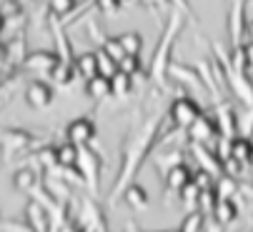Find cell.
<instances>
[{"label": "cell", "mask_w": 253, "mask_h": 232, "mask_svg": "<svg viewBox=\"0 0 253 232\" xmlns=\"http://www.w3.org/2000/svg\"><path fill=\"white\" fill-rule=\"evenodd\" d=\"M25 102L33 107V110H43L53 102V88L43 80H33L28 88H25Z\"/></svg>", "instance_id": "obj_10"}, {"label": "cell", "mask_w": 253, "mask_h": 232, "mask_svg": "<svg viewBox=\"0 0 253 232\" xmlns=\"http://www.w3.org/2000/svg\"><path fill=\"white\" fill-rule=\"evenodd\" d=\"M243 40L246 43H253V20L246 23V33H243Z\"/></svg>", "instance_id": "obj_41"}, {"label": "cell", "mask_w": 253, "mask_h": 232, "mask_svg": "<svg viewBox=\"0 0 253 232\" xmlns=\"http://www.w3.org/2000/svg\"><path fill=\"white\" fill-rule=\"evenodd\" d=\"M123 202L133 210H143L148 207V190L143 187L140 182H130L126 190H123Z\"/></svg>", "instance_id": "obj_17"}, {"label": "cell", "mask_w": 253, "mask_h": 232, "mask_svg": "<svg viewBox=\"0 0 253 232\" xmlns=\"http://www.w3.org/2000/svg\"><path fill=\"white\" fill-rule=\"evenodd\" d=\"M198 198H201V190L193 182H188L183 190L178 192V200L183 202V205H188V207H198Z\"/></svg>", "instance_id": "obj_31"}, {"label": "cell", "mask_w": 253, "mask_h": 232, "mask_svg": "<svg viewBox=\"0 0 253 232\" xmlns=\"http://www.w3.org/2000/svg\"><path fill=\"white\" fill-rule=\"evenodd\" d=\"M191 182H193L198 190H211V187H213V182H215V177H213L211 172H206V170L196 167V170H193V175H191Z\"/></svg>", "instance_id": "obj_32"}, {"label": "cell", "mask_w": 253, "mask_h": 232, "mask_svg": "<svg viewBox=\"0 0 253 232\" xmlns=\"http://www.w3.org/2000/svg\"><path fill=\"white\" fill-rule=\"evenodd\" d=\"M118 70L126 72V75H130V77H135V75L143 72V63H140V58H135V55H126V58L118 63Z\"/></svg>", "instance_id": "obj_30"}, {"label": "cell", "mask_w": 253, "mask_h": 232, "mask_svg": "<svg viewBox=\"0 0 253 232\" xmlns=\"http://www.w3.org/2000/svg\"><path fill=\"white\" fill-rule=\"evenodd\" d=\"M3 232H33V230L28 225H20L15 220H8V222H3Z\"/></svg>", "instance_id": "obj_38"}, {"label": "cell", "mask_w": 253, "mask_h": 232, "mask_svg": "<svg viewBox=\"0 0 253 232\" xmlns=\"http://www.w3.org/2000/svg\"><path fill=\"white\" fill-rule=\"evenodd\" d=\"M55 65H58V55L53 50H35V53H28L23 60V67L33 72H50Z\"/></svg>", "instance_id": "obj_13"}, {"label": "cell", "mask_w": 253, "mask_h": 232, "mask_svg": "<svg viewBox=\"0 0 253 232\" xmlns=\"http://www.w3.org/2000/svg\"><path fill=\"white\" fill-rule=\"evenodd\" d=\"M186 135H188V142H191V145H211L213 137L218 135V130H215L213 118H208V115H201V118L186 130Z\"/></svg>", "instance_id": "obj_9"}, {"label": "cell", "mask_w": 253, "mask_h": 232, "mask_svg": "<svg viewBox=\"0 0 253 232\" xmlns=\"http://www.w3.org/2000/svg\"><path fill=\"white\" fill-rule=\"evenodd\" d=\"M118 3H121V5H123V3H128V0H118Z\"/></svg>", "instance_id": "obj_45"}, {"label": "cell", "mask_w": 253, "mask_h": 232, "mask_svg": "<svg viewBox=\"0 0 253 232\" xmlns=\"http://www.w3.org/2000/svg\"><path fill=\"white\" fill-rule=\"evenodd\" d=\"M73 70H76V77H83V80L88 83L90 77L98 75V58L95 53H83L73 60Z\"/></svg>", "instance_id": "obj_19"}, {"label": "cell", "mask_w": 253, "mask_h": 232, "mask_svg": "<svg viewBox=\"0 0 253 232\" xmlns=\"http://www.w3.org/2000/svg\"><path fill=\"white\" fill-rule=\"evenodd\" d=\"M201 115H203V107L188 95L173 98L168 105V120H170L173 130H188Z\"/></svg>", "instance_id": "obj_3"}, {"label": "cell", "mask_w": 253, "mask_h": 232, "mask_svg": "<svg viewBox=\"0 0 253 232\" xmlns=\"http://www.w3.org/2000/svg\"><path fill=\"white\" fill-rule=\"evenodd\" d=\"M213 192H215L218 200H233L238 195V180L226 175V172H221L218 177H215V182H213Z\"/></svg>", "instance_id": "obj_20"}, {"label": "cell", "mask_w": 253, "mask_h": 232, "mask_svg": "<svg viewBox=\"0 0 253 232\" xmlns=\"http://www.w3.org/2000/svg\"><path fill=\"white\" fill-rule=\"evenodd\" d=\"M170 5H175V10L180 13V15H186V18H191V20H196V15H193V8H191V0H168Z\"/></svg>", "instance_id": "obj_36"}, {"label": "cell", "mask_w": 253, "mask_h": 232, "mask_svg": "<svg viewBox=\"0 0 253 232\" xmlns=\"http://www.w3.org/2000/svg\"><path fill=\"white\" fill-rule=\"evenodd\" d=\"M140 3L143 5H146V8H151V10H161V13H166L168 10V0H140Z\"/></svg>", "instance_id": "obj_39"}, {"label": "cell", "mask_w": 253, "mask_h": 232, "mask_svg": "<svg viewBox=\"0 0 253 232\" xmlns=\"http://www.w3.org/2000/svg\"><path fill=\"white\" fill-rule=\"evenodd\" d=\"M95 58H98V75H103V77H111L116 70H118V65L108 58V55H103L100 50L95 53Z\"/></svg>", "instance_id": "obj_34"}, {"label": "cell", "mask_w": 253, "mask_h": 232, "mask_svg": "<svg viewBox=\"0 0 253 232\" xmlns=\"http://www.w3.org/2000/svg\"><path fill=\"white\" fill-rule=\"evenodd\" d=\"M215 130H218V135L228 137V140H236L238 137V112L233 110V105L228 102H221L215 105Z\"/></svg>", "instance_id": "obj_6"}, {"label": "cell", "mask_w": 253, "mask_h": 232, "mask_svg": "<svg viewBox=\"0 0 253 232\" xmlns=\"http://www.w3.org/2000/svg\"><path fill=\"white\" fill-rule=\"evenodd\" d=\"M246 0H233L231 13H228V37H231V48L243 45V33H246Z\"/></svg>", "instance_id": "obj_7"}, {"label": "cell", "mask_w": 253, "mask_h": 232, "mask_svg": "<svg viewBox=\"0 0 253 232\" xmlns=\"http://www.w3.org/2000/svg\"><path fill=\"white\" fill-rule=\"evenodd\" d=\"M100 165H103V160H100V155H98L95 150H90V147H81V150H78V165H76V170H78V175L83 177V185H85L90 192L98 190Z\"/></svg>", "instance_id": "obj_4"}, {"label": "cell", "mask_w": 253, "mask_h": 232, "mask_svg": "<svg viewBox=\"0 0 253 232\" xmlns=\"http://www.w3.org/2000/svg\"><path fill=\"white\" fill-rule=\"evenodd\" d=\"M93 3H95L98 10H103V13H116V10H121L118 0H93Z\"/></svg>", "instance_id": "obj_37"}, {"label": "cell", "mask_w": 253, "mask_h": 232, "mask_svg": "<svg viewBox=\"0 0 253 232\" xmlns=\"http://www.w3.org/2000/svg\"><path fill=\"white\" fill-rule=\"evenodd\" d=\"M0 18H3L5 25H8L10 20L23 18V5H20V0H3V3H0Z\"/></svg>", "instance_id": "obj_28"}, {"label": "cell", "mask_w": 253, "mask_h": 232, "mask_svg": "<svg viewBox=\"0 0 253 232\" xmlns=\"http://www.w3.org/2000/svg\"><path fill=\"white\" fill-rule=\"evenodd\" d=\"M38 185H41V175L35 167H18L13 172V187L18 192H33Z\"/></svg>", "instance_id": "obj_16"}, {"label": "cell", "mask_w": 253, "mask_h": 232, "mask_svg": "<svg viewBox=\"0 0 253 232\" xmlns=\"http://www.w3.org/2000/svg\"><path fill=\"white\" fill-rule=\"evenodd\" d=\"M180 30H183V15L178 10H170L168 20H166V28L156 43V53L151 58V65H148V77L161 88V90H168V67H170V58H173V45L178 40Z\"/></svg>", "instance_id": "obj_2"}, {"label": "cell", "mask_w": 253, "mask_h": 232, "mask_svg": "<svg viewBox=\"0 0 253 232\" xmlns=\"http://www.w3.org/2000/svg\"><path fill=\"white\" fill-rule=\"evenodd\" d=\"M35 142V137L23 130V128H10L5 133H0V147L8 150V152H20V150H28L30 145Z\"/></svg>", "instance_id": "obj_12"}, {"label": "cell", "mask_w": 253, "mask_h": 232, "mask_svg": "<svg viewBox=\"0 0 253 232\" xmlns=\"http://www.w3.org/2000/svg\"><path fill=\"white\" fill-rule=\"evenodd\" d=\"M118 43H121V48H123L126 55H135V58H140V50H143V35H140V33L128 30V33L118 35Z\"/></svg>", "instance_id": "obj_23"}, {"label": "cell", "mask_w": 253, "mask_h": 232, "mask_svg": "<svg viewBox=\"0 0 253 232\" xmlns=\"http://www.w3.org/2000/svg\"><path fill=\"white\" fill-rule=\"evenodd\" d=\"M103 55H108L116 65L126 58V53H123V48H121V43H118V37H105V40L100 43V48H98Z\"/></svg>", "instance_id": "obj_26"}, {"label": "cell", "mask_w": 253, "mask_h": 232, "mask_svg": "<svg viewBox=\"0 0 253 232\" xmlns=\"http://www.w3.org/2000/svg\"><path fill=\"white\" fill-rule=\"evenodd\" d=\"M243 60L246 70H253V43H243Z\"/></svg>", "instance_id": "obj_40"}, {"label": "cell", "mask_w": 253, "mask_h": 232, "mask_svg": "<svg viewBox=\"0 0 253 232\" xmlns=\"http://www.w3.org/2000/svg\"><path fill=\"white\" fill-rule=\"evenodd\" d=\"M180 163H183V155H180L178 150H170V152H166V155H161V158H158V165L163 167V175H166L170 167L180 165Z\"/></svg>", "instance_id": "obj_33"}, {"label": "cell", "mask_w": 253, "mask_h": 232, "mask_svg": "<svg viewBox=\"0 0 253 232\" xmlns=\"http://www.w3.org/2000/svg\"><path fill=\"white\" fill-rule=\"evenodd\" d=\"M85 93H88V98H93V100H103V98L111 95V83H108V77L95 75V77H90V80L85 83Z\"/></svg>", "instance_id": "obj_24"}, {"label": "cell", "mask_w": 253, "mask_h": 232, "mask_svg": "<svg viewBox=\"0 0 253 232\" xmlns=\"http://www.w3.org/2000/svg\"><path fill=\"white\" fill-rule=\"evenodd\" d=\"M248 167H253V152H251V160H248Z\"/></svg>", "instance_id": "obj_43"}, {"label": "cell", "mask_w": 253, "mask_h": 232, "mask_svg": "<svg viewBox=\"0 0 253 232\" xmlns=\"http://www.w3.org/2000/svg\"><path fill=\"white\" fill-rule=\"evenodd\" d=\"M215 202H218V198H215V192H213V187L211 190H201V198H198V210L201 212H211L213 207H215Z\"/></svg>", "instance_id": "obj_35"}, {"label": "cell", "mask_w": 253, "mask_h": 232, "mask_svg": "<svg viewBox=\"0 0 253 232\" xmlns=\"http://www.w3.org/2000/svg\"><path fill=\"white\" fill-rule=\"evenodd\" d=\"M161 137V115H151V118L146 123H140L138 130L130 133V137L126 140V147L121 152V172L113 182V192L111 198L116 195V192L126 190L130 182H135V172H140L143 163H146L148 152L156 147V140Z\"/></svg>", "instance_id": "obj_1"}, {"label": "cell", "mask_w": 253, "mask_h": 232, "mask_svg": "<svg viewBox=\"0 0 253 232\" xmlns=\"http://www.w3.org/2000/svg\"><path fill=\"white\" fill-rule=\"evenodd\" d=\"M50 77H53V80H55L58 85H68V83L76 77L73 63H60V60H58V65L50 70Z\"/></svg>", "instance_id": "obj_27"}, {"label": "cell", "mask_w": 253, "mask_h": 232, "mask_svg": "<svg viewBox=\"0 0 253 232\" xmlns=\"http://www.w3.org/2000/svg\"><path fill=\"white\" fill-rule=\"evenodd\" d=\"M126 232H153V230H143V227H138L135 222H128V230Z\"/></svg>", "instance_id": "obj_42"}, {"label": "cell", "mask_w": 253, "mask_h": 232, "mask_svg": "<svg viewBox=\"0 0 253 232\" xmlns=\"http://www.w3.org/2000/svg\"><path fill=\"white\" fill-rule=\"evenodd\" d=\"M191 175H193V170H191L186 163H180V165L170 167V170L163 175V182H166L168 192H180V190L191 182Z\"/></svg>", "instance_id": "obj_14"}, {"label": "cell", "mask_w": 253, "mask_h": 232, "mask_svg": "<svg viewBox=\"0 0 253 232\" xmlns=\"http://www.w3.org/2000/svg\"><path fill=\"white\" fill-rule=\"evenodd\" d=\"M48 10L53 18H65L76 10V0H48Z\"/></svg>", "instance_id": "obj_29"}, {"label": "cell", "mask_w": 253, "mask_h": 232, "mask_svg": "<svg viewBox=\"0 0 253 232\" xmlns=\"http://www.w3.org/2000/svg\"><path fill=\"white\" fill-rule=\"evenodd\" d=\"M211 212H213L215 225H218V227H228V225H233L236 217H238V202H236V200H218Z\"/></svg>", "instance_id": "obj_15"}, {"label": "cell", "mask_w": 253, "mask_h": 232, "mask_svg": "<svg viewBox=\"0 0 253 232\" xmlns=\"http://www.w3.org/2000/svg\"><path fill=\"white\" fill-rule=\"evenodd\" d=\"M168 80H175V83H180V85H188V88H193V90L206 93V85H203V80H201L196 65L170 63V67H168Z\"/></svg>", "instance_id": "obj_8"}, {"label": "cell", "mask_w": 253, "mask_h": 232, "mask_svg": "<svg viewBox=\"0 0 253 232\" xmlns=\"http://www.w3.org/2000/svg\"><path fill=\"white\" fill-rule=\"evenodd\" d=\"M203 227H206V215L201 210H191L183 220H180L175 232H203Z\"/></svg>", "instance_id": "obj_25"}, {"label": "cell", "mask_w": 253, "mask_h": 232, "mask_svg": "<svg viewBox=\"0 0 253 232\" xmlns=\"http://www.w3.org/2000/svg\"><path fill=\"white\" fill-rule=\"evenodd\" d=\"M65 142H70L73 147H88L95 137V123L90 118H76V120H70L68 128H65Z\"/></svg>", "instance_id": "obj_5"}, {"label": "cell", "mask_w": 253, "mask_h": 232, "mask_svg": "<svg viewBox=\"0 0 253 232\" xmlns=\"http://www.w3.org/2000/svg\"><path fill=\"white\" fill-rule=\"evenodd\" d=\"M25 225L33 232H50V212L35 200H28L25 205Z\"/></svg>", "instance_id": "obj_11"}, {"label": "cell", "mask_w": 253, "mask_h": 232, "mask_svg": "<svg viewBox=\"0 0 253 232\" xmlns=\"http://www.w3.org/2000/svg\"><path fill=\"white\" fill-rule=\"evenodd\" d=\"M108 83H111V95H116V98H126L135 88L133 85V77L126 75V72H121V70H116L111 77H108Z\"/></svg>", "instance_id": "obj_21"}, {"label": "cell", "mask_w": 253, "mask_h": 232, "mask_svg": "<svg viewBox=\"0 0 253 232\" xmlns=\"http://www.w3.org/2000/svg\"><path fill=\"white\" fill-rule=\"evenodd\" d=\"M5 28V23H3V18H0V30H3Z\"/></svg>", "instance_id": "obj_44"}, {"label": "cell", "mask_w": 253, "mask_h": 232, "mask_svg": "<svg viewBox=\"0 0 253 232\" xmlns=\"http://www.w3.org/2000/svg\"><path fill=\"white\" fill-rule=\"evenodd\" d=\"M251 152H253V145L248 137L238 135L233 142H231V160H236L238 165L248 167V160H251Z\"/></svg>", "instance_id": "obj_22"}, {"label": "cell", "mask_w": 253, "mask_h": 232, "mask_svg": "<svg viewBox=\"0 0 253 232\" xmlns=\"http://www.w3.org/2000/svg\"><path fill=\"white\" fill-rule=\"evenodd\" d=\"M78 165V147H73L70 142L55 145V167L58 170H76Z\"/></svg>", "instance_id": "obj_18"}]
</instances>
